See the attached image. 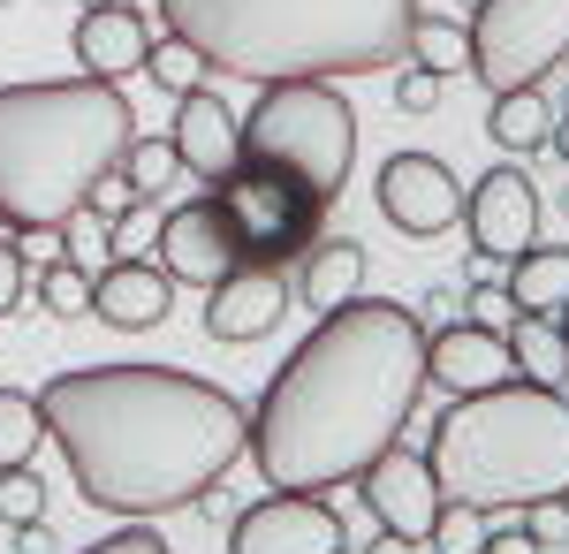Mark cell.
Returning <instances> with one entry per match:
<instances>
[{
  "label": "cell",
  "instance_id": "12",
  "mask_svg": "<svg viewBox=\"0 0 569 554\" xmlns=\"http://www.w3.org/2000/svg\"><path fill=\"white\" fill-rule=\"evenodd\" d=\"M357 486H365V510L380 516V532H402V540H426L433 532V516H440V478H433V464L418 456V448H380L372 464L357 471Z\"/></svg>",
  "mask_w": 569,
  "mask_h": 554
},
{
  "label": "cell",
  "instance_id": "14",
  "mask_svg": "<svg viewBox=\"0 0 569 554\" xmlns=\"http://www.w3.org/2000/svg\"><path fill=\"white\" fill-rule=\"evenodd\" d=\"M517 380V357L509 335L486 327V319H448L440 335H426V387L440 395H486V387Z\"/></svg>",
  "mask_w": 569,
  "mask_h": 554
},
{
  "label": "cell",
  "instance_id": "8",
  "mask_svg": "<svg viewBox=\"0 0 569 554\" xmlns=\"http://www.w3.org/2000/svg\"><path fill=\"white\" fill-rule=\"evenodd\" d=\"M463 31H471V77L486 91L547 85L569 61V0H479Z\"/></svg>",
  "mask_w": 569,
  "mask_h": 554
},
{
  "label": "cell",
  "instance_id": "37",
  "mask_svg": "<svg viewBox=\"0 0 569 554\" xmlns=\"http://www.w3.org/2000/svg\"><path fill=\"white\" fill-rule=\"evenodd\" d=\"M372 554H426V540H402V532H380V540H372Z\"/></svg>",
  "mask_w": 569,
  "mask_h": 554
},
{
  "label": "cell",
  "instance_id": "22",
  "mask_svg": "<svg viewBox=\"0 0 569 554\" xmlns=\"http://www.w3.org/2000/svg\"><path fill=\"white\" fill-rule=\"evenodd\" d=\"M501 335H509V357H517V380L569 387V335H562V319H531V311H517Z\"/></svg>",
  "mask_w": 569,
  "mask_h": 554
},
{
  "label": "cell",
  "instance_id": "23",
  "mask_svg": "<svg viewBox=\"0 0 569 554\" xmlns=\"http://www.w3.org/2000/svg\"><path fill=\"white\" fill-rule=\"evenodd\" d=\"M402 53H410L418 69H433V77H463V69H471V31H463L456 16H426V8H418Z\"/></svg>",
  "mask_w": 569,
  "mask_h": 554
},
{
  "label": "cell",
  "instance_id": "19",
  "mask_svg": "<svg viewBox=\"0 0 569 554\" xmlns=\"http://www.w3.org/2000/svg\"><path fill=\"white\" fill-rule=\"evenodd\" d=\"M350 297H365V244L357 236H319L297 258V304L335 311V304H350Z\"/></svg>",
  "mask_w": 569,
  "mask_h": 554
},
{
  "label": "cell",
  "instance_id": "4",
  "mask_svg": "<svg viewBox=\"0 0 569 554\" xmlns=\"http://www.w3.org/2000/svg\"><path fill=\"white\" fill-rule=\"evenodd\" d=\"M137 115L107 77L0 85V228L61 236L91 206V182L122 160Z\"/></svg>",
  "mask_w": 569,
  "mask_h": 554
},
{
  "label": "cell",
  "instance_id": "16",
  "mask_svg": "<svg viewBox=\"0 0 569 554\" xmlns=\"http://www.w3.org/2000/svg\"><path fill=\"white\" fill-rule=\"evenodd\" d=\"M236 258L243 251H236V236H228V220H220L213 198L168 206V220H160V266L176 274V289H213Z\"/></svg>",
  "mask_w": 569,
  "mask_h": 554
},
{
  "label": "cell",
  "instance_id": "38",
  "mask_svg": "<svg viewBox=\"0 0 569 554\" xmlns=\"http://www.w3.org/2000/svg\"><path fill=\"white\" fill-rule=\"evenodd\" d=\"M547 145H555V152L569 160V122H562V115H555V137H547Z\"/></svg>",
  "mask_w": 569,
  "mask_h": 554
},
{
  "label": "cell",
  "instance_id": "31",
  "mask_svg": "<svg viewBox=\"0 0 569 554\" xmlns=\"http://www.w3.org/2000/svg\"><path fill=\"white\" fill-rule=\"evenodd\" d=\"M23 289H31V258H23V236H8V228H0V319L23 304Z\"/></svg>",
  "mask_w": 569,
  "mask_h": 554
},
{
  "label": "cell",
  "instance_id": "7",
  "mask_svg": "<svg viewBox=\"0 0 569 554\" xmlns=\"http://www.w3.org/2000/svg\"><path fill=\"white\" fill-rule=\"evenodd\" d=\"M206 198L220 206L228 236H236V251H243V258H266V266L305 258L311 244L327 236V206H335V198H319V190H305V182L259 168V160H236V168L220 175Z\"/></svg>",
  "mask_w": 569,
  "mask_h": 554
},
{
  "label": "cell",
  "instance_id": "33",
  "mask_svg": "<svg viewBox=\"0 0 569 554\" xmlns=\"http://www.w3.org/2000/svg\"><path fill=\"white\" fill-rule=\"evenodd\" d=\"M77 554H168V540L152 532V524H122V532H107V540H91Z\"/></svg>",
  "mask_w": 569,
  "mask_h": 554
},
{
  "label": "cell",
  "instance_id": "13",
  "mask_svg": "<svg viewBox=\"0 0 569 554\" xmlns=\"http://www.w3.org/2000/svg\"><path fill=\"white\" fill-rule=\"evenodd\" d=\"M289 311V274L266 258H236L206 289V335L213 342H266Z\"/></svg>",
  "mask_w": 569,
  "mask_h": 554
},
{
  "label": "cell",
  "instance_id": "15",
  "mask_svg": "<svg viewBox=\"0 0 569 554\" xmlns=\"http://www.w3.org/2000/svg\"><path fill=\"white\" fill-rule=\"evenodd\" d=\"M168 145H176L182 175H198V182L213 190L220 175L243 160V115H236L213 85H190L176 99V129H168Z\"/></svg>",
  "mask_w": 569,
  "mask_h": 554
},
{
  "label": "cell",
  "instance_id": "11",
  "mask_svg": "<svg viewBox=\"0 0 569 554\" xmlns=\"http://www.w3.org/2000/svg\"><path fill=\"white\" fill-rule=\"evenodd\" d=\"M372 190H380L388 228H402V236H448V228L463 220V182H456L448 160H433V152H395Z\"/></svg>",
  "mask_w": 569,
  "mask_h": 554
},
{
  "label": "cell",
  "instance_id": "30",
  "mask_svg": "<svg viewBox=\"0 0 569 554\" xmlns=\"http://www.w3.org/2000/svg\"><path fill=\"white\" fill-rule=\"evenodd\" d=\"M144 77H152V85L160 91H190V85H206V61H198V53H190V46L182 39H168V31H160V39H152V53H144Z\"/></svg>",
  "mask_w": 569,
  "mask_h": 554
},
{
  "label": "cell",
  "instance_id": "39",
  "mask_svg": "<svg viewBox=\"0 0 569 554\" xmlns=\"http://www.w3.org/2000/svg\"><path fill=\"white\" fill-rule=\"evenodd\" d=\"M77 8H107V0H77Z\"/></svg>",
  "mask_w": 569,
  "mask_h": 554
},
{
  "label": "cell",
  "instance_id": "10",
  "mask_svg": "<svg viewBox=\"0 0 569 554\" xmlns=\"http://www.w3.org/2000/svg\"><path fill=\"white\" fill-rule=\"evenodd\" d=\"M463 228H471V251L493 266V258H517L525 244H539V190L517 160L486 168L471 190H463Z\"/></svg>",
  "mask_w": 569,
  "mask_h": 554
},
{
  "label": "cell",
  "instance_id": "24",
  "mask_svg": "<svg viewBox=\"0 0 569 554\" xmlns=\"http://www.w3.org/2000/svg\"><path fill=\"white\" fill-rule=\"evenodd\" d=\"M114 168H122V182H130L137 198H168V190L182 182V160H176V145H168V137H130Z\"/></svg>",
  "mask_w": 569,
  "mask_h": 554
},
{
  "label": "cell",
  "instance_id": "29",
  "mask_svg": "<svg viewBox=\"0 0 569 554\" xmlns=\"http://www.w3.org/2000/svg\"><path fill=\"white\" fill-rule=\"evenodd\" d=\"M426 547L433 554H479L486 547V510H471V502H440Z\"/></svg>",
  "mask_w": 569,
  "mask_h": 554
},
{
  "label": "cell",
  "instance_id": "2",
  "mask_svg": "<svg viewBox=\"0 0 569 554\" xmlns=\"http://www.w3.org/2000/svg\"><path fill=\"white\" fill-rule=\"evenodd\" d=\"M426 395V327L410 304L350 297L319 311L251 403V464L266 486L335 494L402 441Z\"/></svg>",
  "mask_w": 569,
  "mask_h": 554
},
{
  "label": "cell",
  "instance_id": "25",
  "mask_svg": "<svg viewBox=\"0 0 569 554\" xmlns=\"http://www.w3.org/2000/svg\"><path fill=\"white\" fill-rule=\"evenodd\" d=\"M46 441V410L39 395H23V387H0V464H31Z\"/></svg>",
  "mask_w": 569,
  "mask_h": 554
},
{
  "label": "cell",
  "instance_id": "28",
  "mask_svg": "<svg viewBox=\"0 0 569 554\" xmlns=\"http://www.w3.org/2000/svg\"><path fill=\"white\" fill-rule=\"evenodd\" d=\"M39 304L53 311V319H77V311H91V274L77 266V258H53V266H39Z\"/></svg>",
  "mask_w": 569,
  "mask_h": 554
},
{
  "label": "cell",
  "instance_id": "32",
  "mask_svg": "<svg viewBox=\"0 0 569 554\" xmlns=\"http://www.w3.org/2000/svg\"><path fill=\"white\" fill-rule=\"evenodd\" d=\"M395 107H402V115H433V107H440V77L410 61V69L395 77Z\"/></svg>",
  "mask_w": 569,
  "mask_h": 554
},
{
  "label": "cell",
  "instance_id": "27",
  "mask_svg": "<svg viewBox=\"0 0 569 554\" xmlns=\"http://www.w3.org/2000/svg\"><path fill=\"white\" fill-rule=\"evenodd\" d=\"M39 516H46L39 464H0V524H8V532H23V524H39Z\"/></svg>",
  "mask_w": 569,
  "mask_h": 554
},
{
  "label": "cell",
  "instance_id": "34",
  "mask_svg": "<svg viewBox=\"0 0 569 554\" xmlns=\"http://www.w3.org/2000/svg\"><path fill=\"white\" fill-rule=\"evenodd\" d=\"M479 554H539V532L531 524H509V532H486Z\"/></svg>",
  "mask_w": 569,
  "mask_h": 554
},
{
  "label": "cell",
  "instance_id": "9",
  "mask_svg": "<svg viewBox=\"0 0 569 554\" xmlns=\"http://www.w3.org/2000/svg\"><path fill=\"white\" fill-rule=\"evenodd\" d=\"M350 524L327 494H289L273 486L266 502L228 516V554H342Z\"/></svg>",
  "mask_w": 569,
  "mask_h": 554
},
{
  "label": "cell",
  "instance_id": "3",
  "mask_svg": "<svg viewBox=\"0 0 569 554\" xmlns=\"http://www.w3.org/2000/svg\"><path fill=\"white\" fill-rule=\"evenodd\" d=\"M160 31L182 39L213 77H372L402 61L418 0H152Z\"/></svg>",
  "mask_w": 569,
  "mask_h": 554
},
{
  "label": "cell",
  "instance_id": "17",
  "mask_svg": "<svg viewBox=\"0 0 569 554\" xmlns=\"http://www.w3.org/2000/svg\"><path fill=\"white\" fill-rule=\"evenodd\" d=\"M69 53H77L84 77H107V85L130 77V69H144V53H152V8H137V0L84 8L77 31H69Z\"/></svg>",
  "mask_w": 569,
  "mask_h": 554
},
{
  "label": "cell",
  "instance_id": "41",
  "mask_svg": "<svg viewBox=\"0 0 569 554\" xmlns=\"http://www.w3.org/2000/svg\"><path fill=\"white\" fill-rule=\"evenodd\" d=\"M0 8H8V0H0Z\"/></svg>",
  "mask_w": 569,
  "mask_h": 554
},
{
  "label": "cell",
  "instance_id": "26",
  "mask_svg": "<svg viewBox=\"0 0 569 554\" xmlns=\"http://www.w3.org/2000/svg\"><path fill=\"white\" fill-rule=\"evenodd\" d=\"M160 220H168L160 198H130V206L114 214V228H107V236H114L107 251H114V258H152V251H160Z\"/></svg>",
  "mask_w": 569,
  "mask_h": 554
},
{
  "label": "cell",
  "instance_id": "36",
  "mask_svg": "<svg viewBox=\"0 0 569 554\" xmlns=\"http://www.w3.org/2000/svg\"><path fill=\"white\" fill-rule=\"evenodd\" d=\"M16 540H23V554H61V540H53V524H23V532H16Z\"/></svg>",
  "mask_w": 569,
  "mask_h": 554
},
{
  "label": "cell",
  "instance_id": "5",
  "mask_svg": "<svg viewBox=\"0 0 569 554\" xmlns=\"http://www.w3.org/2000/svg\"><path fill=\"white\" fill-rule=\"evenodd\" d=\"M433 464L448 502L471 510H555L569 494V395L539 380H501L486 395H448L433 426Z\"/></svg>",
  "mask_w": 569,
  "mask_h": 554
},
{
  "label": "cell",
  "instance_id": "21",
  "mask_svg": "<svg viewBox=\"0 0 569 554\" xmlns=\"http://www.w3.org/2000/svg\"><path fill=\"white\" fill-rule=\"evenodd\" d=\"M486 129H493V145L501 152H539L547 137H555V99L539 85H517V91H493V107H486Z\"/></svg>",
  "mask_w": 569,
  "mask_h": 554
},
{
  "label": "cell",
  "instance_id": "20",
  "mask_svg": "<svg viewBox=\"0 0 569 554\" xmlns=\"http://www.w3.org/2000/svg\"><path fill=\"white\" fill-rule=\"evenodd\" d=\"M509 304L531 319H562L569 311V244H525L509 258Z\"/></svg>",
  "mask_w": 569,
  "mask_h": 554
},
{
  "label": "cell",
  "instance_id": "18",
  "mask_svg": "<svg viewBox=\"0 0 569 554\" xmlns=\"http://www.w3.org/2000/svg\"><path fill=\"white\" fill-rule=\"evenodd\" d=\"M91 311L107 319V327H160L168 311H176V274L168 266H152V258H107L99 274H91Z\"/></svg>",
  "mask_w": 569,
  "mask_h": 554
},
{
  "label": "cell",
  "instance_id": "40",
  "mask_svg": "<svg viewBox=\"0 0 569 554\" xmlns=\"http://www.w3.org/2000/svg\"><path fill=\"white\" fill-rule=\"evenodd\" d=\"M562 335H569V311H562Z\"/></svg>",
  "mask_w": 569,
  "mask_h": 554
},
{
  "label": "cell",
  "instance_id": "42",
  "mask_svg": "<svg viewBox=\"0 0 569 554\" xmlns=\"http://www.w3.org/2000/svg\"><path fill=\"white\" fill-rule=\"evenodd\" d=\"M562 502H569V494H562Z\"/></svg>",
  "mask_w": 569,
  "mask_h": 554
},
{
  "label": "cell",
  "instance_id": "1",
  "mask_svg": "<svg viewBox=\"0 0 569 554\" xmlns=\"http://www.w3.org/2000/svg\"><path fill=\"white\" fill-rule=\"evenodd\" d=\"M46 433L91 510L152 524L190 510L251 448V403L176 365H84L39 387Z\"/></svg>",
  "mask_w": 569,
  "mask_h": 554
},
{
  "label": "cell",
  "instance_id": "35",
  "mask_svg": "<svg viewBox=\"0 0 569 554\" xmlns=\"http://www.w3.org/2000/svg\"><path fill=\"white\" fill-rule=\"evenodd\" d=\"M471 304H479V319H486V327L517 319V304H509V289H471Z\"/></svg>",
  "mask_w": 569,
  "mask_h": 554
},
{
  "label": "cell",
  "instance_id": "6",
  "mask_svg": "<svg viewBox=\"0 0 569 554\" xmlns=\"http://www.w3.org/2000/svg\"><path fill=\"white\" fill-rule=\"evenodd\" d=\"M243 160L305 182L319 198H335L357 168V107L327 77H281L259 85L243 115Z\"/></svg>",
  "mask_w": 569,
  "mask_h": 554
}]
</instances>
